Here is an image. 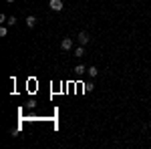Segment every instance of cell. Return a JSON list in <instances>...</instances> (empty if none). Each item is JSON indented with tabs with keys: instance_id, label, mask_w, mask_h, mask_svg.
<instances>
[{
	"instance_id": "cell-1",
	"label": "cell",
	"mask_w": 151,
	"mask_h": 149,
	"mask_svg": "<svg viewBox=\"0 0 151 149\" xmlns=\"http://www.w3.org/2000/svg\"><path fill=\"white\" fill-rule=\"evenodd\" d=\"M48 6H50V10H54V12H61V10L65 8L63 0H50V2H48Z\"/></svg>"
},
{
	"instance_id": "cell-2",
	"label": "cell",
	"mask_w": 151,
	"mask_h": 149,
	"mask_svg": "<svg viewBox=\"0 0 151 149\" xmlns=\"http://www.w3.org/2000/svg\"><path fill=\"white\" fill-rule=\"evenodd\" d=\"M77 40H79V44H83V46H85V44H89V42H91V37H89V32H85V30H83V32H79Z\"/></svg>"
},
{
	"instance_id": "cell-3",
	"label": "cell",
	"mask_w": 151,
	"mask_h": 149,
	"mask_svg": "<svg viewBox=\"0 0 151 149\" xmlns=\"http://www.w3.org/2000/svg\"><path fill=\"white\" fill-rule=\"evenodd\" d=\"M61 48H63V50H71V48H73V38H63Z\"/></svg>"
},
{
	"instance_id": "cell-4",
	"label": "cell",
	"mask_w": 151,
	"mask_h": 149,
	"mask_svg": "<svg viewBox=\"0 0 151 149\" xmlns=\"http://www.w3.org/2000/svg\"><path fill=\"white\" fill-rule=\"evenodd\" d=\"M34 24H37V16H26V26L32 28Z\"/></svg>"
},
{
	"instance_id": "cell-5",
	"label": "cell",
	"mask_w": 151,
	"mask_h": 149,
	"mask_svg": "<svg viewBox=\"0 0 151 149\" xmlns=\"http://www.w3.org/2000/svg\"><path fill=\"white\" fill-rule=\"evenodd\" d=\"M87 73L91 74V77H97V74H99V69H97V67H91V69H89Z\"/></svg>"
},
{
	"instance_id": "cell-6",
	"label": "cell",
	"mask_w": 151,
	"mask_h": 149,
	"mask_svg": "<svg viewBox=\"0 0 151 149\" xmlns=\"http://www.w3.org/2000/svg\"><path fill=\"white\" fill-rule=\"evenodd\" d=\"M75 54H77V57H83V54H85V48H83V44H81V46H77Z\"/></svg>"
},
{
	"instance_id": "cell-7",
	"label": "cell",
	"mask_w": 151,
	"mask_h": 149,
	"mask_svg": "<svg viewBox=\"0 0 151 149\" xmlns=\"http://www.w3.org/2000/svg\"><path fill=\"white\" fill-rule=\"evenodd\" d=\"M75 71H77V74H83L85 71H87V69H85L83 65H77V69H75Z\"/></svg>"
},
{
	"instance_id": "cell-8",
	"label": "cell",
	"mask_w": 151,
	"mask_h": 149,
	"mask_svg": "<svg viewBox=\"0 0 151 149\" xmlns=\"http://www.w3.org/2000/svg\"><path fill=\"white\" fill-rule=\"evenodd\" d=\"M6 24H10V26L16 24V18H14V16H8V22H6Z\"/></svg>"
},
{
	"instance_id": "cell-9",
	"label": "cell",
	"mask_w": 151,
	"mask_h": 149,
	"mask_svg": "<svg viewBox=\"0 0 151 149\" xmlns=\"http://www.w3.org/2000/svg\"><path fill=\"white\" fill-rule=\"evenodd\" d=\"M6 34H8V30H6V26H2V28H0V37H6Z\"/></svg>"
},
{
	"instance_id": "cell-10",
	"label": "cell",
	"mask_w": 151,
	"mask_h": 149,
	"mask_svg": "<svg viewBox=\"0 0 151 149\" xmlns=\"http://www.w3.org/2000/svg\"><path fill=\"white\" fill-rule=\"evenodd\" d=\"M0 22H8V16L6 14H0Z\"/></svg>"
},
{
	"instance_id": "cell-11",
	"label": "cell",
	"mask_w": 151,
	"mask_h": 149,
	"mask_svg": "<svg viewBox=\"0 0 151 149\" xmlns=\"http://www.w3.org/2000/svg\"><path fill=\"white\" fill-rule=\"evenodd\" d=\"M6 2H14V0H6Z\"/></svg>"
}]
</instances>
